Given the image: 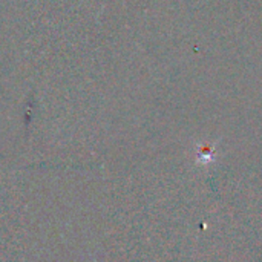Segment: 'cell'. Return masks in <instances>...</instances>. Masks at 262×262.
Returning <instances> with one entry per match:
<instances>
[{
    "label": "cell",
    "mask_w": 262,
    "mask_h": 262,
    "mask_svg": "<svg viewBox=\"0 0 262 262\" xmlns=\"http://www.w3.org/2000/svg\"><path fill=\"white\" fill-rule=\"evenodd\" d=\"M215 160V146L213 144H198L196 146V163L210 164Z\"/></svg>",
    "instance_id": "6da1fadb"
}]
</instances>
